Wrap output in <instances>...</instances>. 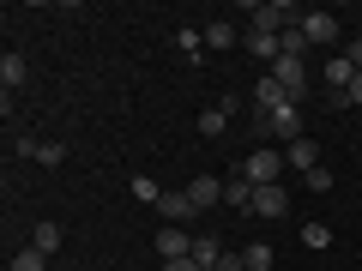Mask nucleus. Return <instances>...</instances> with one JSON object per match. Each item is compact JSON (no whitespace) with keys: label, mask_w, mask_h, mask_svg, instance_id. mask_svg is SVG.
<instances>
[{"label":"nucleus","mask_w":362,"mask_h":271,"mask_svg":"<svg viewBox=\"0 0 362 271\" xmlns=\"http://www.w3.org/2000/svg\"><path fill=\"white\" fill-rule=\"evenodd\" d=\"M247 18H254L247 30H266V37H284V30L302 25V13L290 6V0H259V6H247Z\"/></svg>","instance_id":"obj_1"},{"label":"nucleus","mask_w":362,"mask_h":271,"mask_svg":"<svg viewBox=\"0 0 362 271\" xmlns=\"http://www.w3.org/2000/svg\"><path fill=\"white\" fill-rule=\"evenodd\" d=\"M235 175L247 181V187H278V175H284V151H266V145H254V151L242 157V169Z\"/></svg>","instance_id":"obj_2"},{"label":"nucleus","mask_w":362,"mask_h":271,"mask_svg":"<svg viewBox=\"0 0 362 271\" xmlns=\"http://www.w3.org/2000/svg\"><path fill=\"white\" fill-rule=\"evenodd\" d=\"M302 37H308V49H332V42L344 37V25H338L326 6H314V13H302Z\"/></svg>","instance_id":"obj_3"},{"label":"nucleus","mask_w":362,"mask_h":271,"mask_svg":"<svg viewBox=\"0 0 362 271\" xmlns=\"http://www.w3.org/2000/svg\"><path fill=\"white\" fill-rule=\"evenodd\" d=\"M272 78L290 90V103H302V97H308V73H302V54H278V61H272Z\"/></svg>","instance_id":"obj_4"},{"label":"nucleus","mask_w":362,"mask_h":271,"mask_svg":"<svg viewBox=\"0 0 362 271\" xmlns=\"http://www.w3.org/2000/svg\"><path fill=\"white\" fill-rule=\"evenodd\" d=\"M266 133H272V139H284V145L308 139V133H302V103H284V109H272V115H266Z\"/></svg>","instance_id":"obj_5"},{"label":"nucleus","mask_w":362,"mask_h":271,"mask_svg":"<svg viewBox=\"0 0 362 271\" xmlns=\"http://www.w3.org/2000/svg\"><path fill=\"white\" fill-rule=\"evenodd\" d=\"M181 193L194 199V211H211V205L223 199V181H218V175H194L187 187H181Z\"/></svg>","instance_id":"obj_6"},{"label":"nucleus","mask_w":362,"mask_h":271,"mask_svg":"<svg viewBox=\"0 0 362 271\" xmlns=\"http://www.w3.org/2000/svg\"><path fill=\"white\" fill-rule=\"evenodd\" d=\"M254 103H259V115H272V109H284V103H290V90L278 85L272 73H259V78H254Z\"/></svg>","instance_id":"obj_7"},{"label":"nucleus","mask_w":362,"mask_h":271,"mask_svg":"<svg viewBox=\"0 0 362 271\" xmlns=\"http://www.w3.org/2000/svg\"><path fill=\"white\" fill-rule=\"evenodd\" d=\"M284 211H290L284 181H278V187H254V217H284Z\"/></svg>","instance_id":"obj_8"},{"label":"nucleus","mask_w":362,"mask_h":271,"mask_svg":"<svg viewBox=\"0 0 362 271\" xmlns=\"http://www.w3.org/2000/svg\"><path fill=\"white\" fill-rule=\"evenodd\" d=\"M187 253H194V241H187L175 223H163V229H157V259L169 265V259H187Z\"/></svg>","instance_id":"obj_9"},{"label":"nucleus","mask_w":362,"mask_h":271,"mask_svg":"<svg viewBox=\"0 0 362 271\" xmlns=\"http://www.w3.org/2000/svg\"><path fill=\"white\" fill-rule=\"evenodd\" d=\"M242 42H247V54H254V61H266V66L278 61V54H284V42H278V37H266V30H247Z\"/></svg>","instance_id":"obj_10"},{"label":"nucleus","mask_w":362,"mask_h":271,"mask_svg":"<svg viewBox=\"0 0 362 271\" xmlns=\"http://www.w3.org/2000/svg\"><path fill=\"white\" fill-rule=\"evenodd\" d=\"M284 163H296L302 175H308V169H320V145H314V139H296V145H284Z\"/></svg>","instance_id":"obj_11"},{"label":"nucleus","mask_w":362,"mask_h":271,"mask_svg":"<svg viewBox=\"0 0 362 271\" xmlns=\"http://www.w3.org/2000/svg\"><path fill=\"white\" fill-rule=\"evenodd\" d=\"M157 211H163V217L181 229V223L194 217V199H187V193H163V199H157Z\"/></svg>","instance_id":"obj_12"},{"label":"nucleus","mask_w":362,"mask_h":271,"mask_svg":"<svg viewBox=\"0 0 362 271\" xmlns=\"http://www.w3.org/2000/svg\"><path fill=\"white\" fill-rule=\"evenodd\" d=\"M206 42H211V49H235V42H242V30H235L230 18H206Z\"/></svg>","instance_id":"obj_13"},{"label":"nucleus","mask_w":362,"mask_h":271,"mask_svg":"<svg viewBox=\"0 0 362 271\" xmlns=\"http://www.w3.org/2000/svg\"><path fill=\"white\" fill-rule=\"evenodd\" d=\"M356 73H362V66H350L344 54H332V61H326V85H332V97H338V90H350V78H356Z\"/></svg>","instance_id":"obj_14"},{"label":"nucleus","mask_w":362,"mask_h":271,"mask_svg":"<svg viewBox=\"0 0 362 271\" xmlns=\"http://www.w3.org/2000/svg\"><path fill=\"white\" fill-rule=\"evenodd\" d=\"M187 259H194L199 271H218V259H223V247L211 241V235H194V253H187Z\"/></svg>","instance_id":"obj_15"},{"label":"nucleus","mask_w":362,"mask_h":271,"mask_svg":"<svg viewBox=\"0 0 362 271\" xmlns=\"http://www.w3.org/2000/svg\"><path fill=\"white\" fill-rule=\"evenodd\" d=\"M25 73H30V66H25V54H0V85H6V97H13V90L25 85Z\"/></svg>","instance_id":"obj_16"},{"label":"nucleus","mask_w":362,"mask_h":271,"mask_svg":"<svg viewBox=\"0 0 362 271\" xmlns=\"http://www.w3.org/2000/svg\"><path fill=\"white\" fill-rule=\"evenodd\" d=\"M223 205H235V211H254V187H247L242 175H230V181H223Z\"/></svg>","instance_id":"obj_17"},{"label":"nucleus","mask_w":362,"mask_h":271,"mask_svg":"<svg viewBox=\"0 0 362 271\" xmlns=\"http://www.w3.org/2000/svg\"><path fill=\"white\" fill-rule=\"evenodd\" d=\"M49 265V253H42V247H18L13 259H6V271H42Z\"/></svg>","instance_id":"obj_18"},{"label":"nucleus","mask_w":362,"mask_h":271,"mask_svg":"<svg viewBox=\"0 0 362 271\" xmlns=\"http://www.w3.org/2000/svg\"><path fill=\"white\" fill-rule=\"evenodd\" d=\"M242 259H247V271H272V259H278V253H272L266 241H254V247H242Z\"/></svg>","instance_id":"obj_19"},{"label":"nucleus","mask_w":362,"mask_h":271,"mask_svg":"<svg viewBox=\"0 0 362 271\" xmlns=\"http://www.w3.org/2000/svg\"><path fill=\"white\" fill-rule=\"evenodd\" d=\"M133 199H139V205H157V199H163V187H157L151 175H133Z\"/></svg>","instance_id":"obj_20"},{"label":"nucleus","mask_w":362,"mask_h":271,"mask_svg":"<svg viewBox=\"0 0 362 271\" xmlns=\"http://www.w3.org/2000/svg\"><path fill=\"white\" fill-rule=\"evenodd\" d=\"M223 127H230V109H206V115H199V133H206V139H218Z\"/></svg>","instance_id":"obj_21"},{"label":"nucleus","mask_w":362,"mask_h":271,"mask_svg":"<svg viewBox=\"0 0 362 271\" xmlns=\"http://www.w3.org/2000/svg\"><path fill=\"white\" fill-rule=\"evenodd\" d=\"M30 247H42V253H54V247H61V223H37V235H30Z\"/></svg>","instance_id":"obj_22"},{"label":"nucleus","mask_w":362,"mask_h":271,"mask_svg":"<svg viewBox=\"0 0 362 271\" xmlns=\"http://www.w3.org/2000/svg\"><path fill=\"white\" fill-rule=\"evenodd\" d=\"M302 247H332V229L326 223H302Z\"/></svg>","instance_id":"obj_23"},{"label":"nucleus","mask_w":362,"mask_h":271,"mask_svg":"<svg viewBox=\"0 0 362 271\" xmlns=\"http://www.w3.org/2000/svg\"><path fill=\"white\" fill-rule=\"evenodd\" d=\"M302 181H308L314 193H332V169H326V163H320V169H308V175H302Z\"/></svg>","instance_id":"obj_24"},{"label":"nucleus","mask_w":362,"mask_h":271,"mask_svg":"<svg viewBox=\"0 0 362 271\" xmlns=\"http://www.w3.org/2000/svg\"><path fill=\"white\" fill-rule=\"evenodd\" d=\"M37 163H42V169H61V163H66V145H42Z\"/></svg>","instance_id":"obj_25"},{"label":"nucleus","mask_w":362,"mask_h":271,"mask_svg":"<svg viewBox=\"0 0 362 271\" xmlns=\"http://www.w3.org/2000/svg\"><path fill=\"white\" fill-rule=\"evenodd\" d=\"M278 42H284V54H308V37H302V25H296V30H284Z\"/></svg>","instance_id":"obj_26"},{"label":"nucleus","mask_w":362,"mask_h":271,"mask_svg":"<svg viewBox=\"0 0 362 271\" xmlns=\"http://www.w3.org/2000/svg\"><path fill=\"white\" fill-rule=\"evenodd\" d=\"M350 103H356V109H362V73H356V78H350V90H338V109H350Z\"/></svg>","instance_id":"obj_27"},{"label":"nucleus","mask_w":362,"mask_h":271,"mask_svg":"<svg viewBox=\"0 0 362 271\" xmlns=\"http://www.w3.org/2000/svg\"><path fill=\"white\" fill-rule=\"evenodd\" d=\"M344 61H350V66H362V37H350V42H344Z\"/></svg>","instance_id":"obj_28"},{"label":"nucleus","mask_w":362,"mask_h":271,"mask_svg":"<svg viewBox=\"0 0 362 271\" xmlns=\"http://www.w3.org/2000/svg\"><path fill=\"white\" fill-rule=\"evenodd\" d=\"M163 271H199V265H194V259H169Z\"/></svg>","instance_id":"obj_29"}]
</instances>
